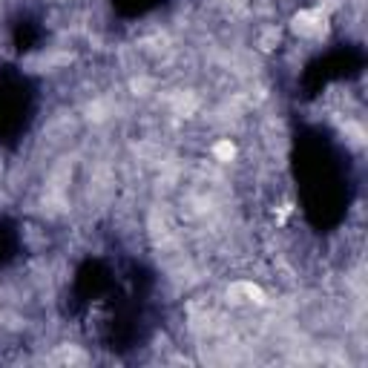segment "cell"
I'll list each match as a JSON object with an SVG mask.
<instances>
[{
    "instance_id": "6da1fadb",
    "label": "cell",
    "mask_w": 368,
    "mask_h": 368,
    "mask_svg": "<svg viewBox=\"0 0 368 368\" xmlns=\"http://www.w3.org/2000/svg\"><path fill=\"white\" fill-rule=\"evenodd\" d=\"M213 155H216L219 161H230V158L236 155V147L230 144V138H222V141L213 147Z\"/></svg>"
}]
</instances>
